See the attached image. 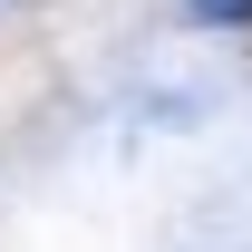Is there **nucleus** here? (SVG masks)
I'll use <instances>...</instances> for the list:
<instances>
[{"label":"nucleus","mask_w":252,"mask_h":252,"mask_svg":"<svg viewBox=\"0 0 252 252\" xmlns=\"http://www.w3.org/2000/svg\"><path fill=\"white\" fill-rule=\"evenodd\" d=\"M194 10H214V20H252V0H194Z\"/></svg>","instance_id":"nucleus-1"}]
</instances>
